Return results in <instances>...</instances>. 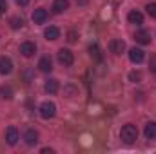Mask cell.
Here are the masks:
<instances>
[{"label":"cell","mask_w":156,"mask_h":154,"mask_svg":"<svg viewBox=\"0 0 156 154\" xmlns=\"http://www.w3.org/2000/svg\"><path fill=\"white\" fill-rule=\"evenodd\" d=\"M149 69H151L153 73H156V54H153L151 60H149Z\"/></svg>","instance_id":"obj_22"},{"label":"cell","mask_w":156,"mask_h":154,"mask_svg":"<svg viewBox=\"0 0 156 154\" xmlns=\"http://www.w3.org/2000/svg\"><path fill=\"white\" fill-rule=\"evenodd\" d=\"M9 24H11V27H13V29H18V27H22V26H24L22 18H18V16H13V18L9 20Z\"/></svg>","instance_id":"obj_19"},{"label":"cell","mask_w":156,"mask_h":154,"mask_svg":"<svg viewBox=\"0 0 156 154\" xmlns=\"http://www.w3.org/2000/svg\"><path fill=\"white\" fill-rule=\"evenodd\" d=\"M5 9H7L5 0H0V15H4V13H5Z\"/></svg>","instance_id":"obj_23"},{"label":"cell","mask_w":156,"mask_h":154,"mask_svg":"<svg viewBox=\"0 0 156 154\" xmlns=\"http://www.w3.org/2000/svg\"><path fill=\"white\" fill-rule=\"evenodd\" d=\"M75 40H76L75 38V33H69V42H75Z\"/></svg>","instance_id":"obj_27"},{"label":"cell","mask_w":156,"mask_h":154,"mask_svg":"<svg viewBox=\"0 0 156 154\" xmlns=\"http://www.w3.org/2000/svg\"><path fill=\"white\" fill-rule=\"evenodd\" d=\"M16 4H18V5H27L29 0H16Z\"/></svg>","instance_id":"obj_25"},{"label":"cell","mask_w":156,"mask_h":154,"mask_svg":"<svg viewBox=\"0 0 156 154\" xmlns=\"http://www.w3.org/2000/svg\"><path fill=\"white\" fill-rule=\"evenodd\" d=\"M0 94H2V98H7V100H9V98H13V96H11L13 93H11V89H9V87H2V89H0Z\"/></svg>","instance_id":"obj_21"},{"label":"cell","mask_w":156,"mask_h":154,"mask_svg":"<svg viewBox=\"0 0 156 154\" xmlns=\"http://www.w3.org/2000/svg\"><path fill=\"white\" fill-rule=\"evenodd\" d=\"M69 7V0H55L53 2V11L55 13H64Z\"/></svg>","instance_id":"obj_15"},{"label":"cell","mask_w":156,"mask_h":154,"mask_svg":"<svg viewBox=\"0 0 156 154\" xmlns=\"http://www.w3.org/2000/svg\"><path fill=\"white\" fill-rule=\"evenodd\" d=\"M120 138H122V142H123V143L131 145V143H133V142H136V138H138V129H136L134 125L127 123V125H123V127H122Z\"/></svg>","instance_id":"obj_1"},{"label":"cell","mask_w":156,"mask_h":154,"mask_svg":"<svg viewBox=\"0 0 156 154\" xmlns=\"http://www.w3.org/2000/svg\"><path fill=\"white\" fill-rule=\"evenodd\" d=\"M55 151L53 149H42V154H53Z\"/></svg>","instance_id":"obj_26"},{"label":"cell","mask_w":156,"mask_h":154,"mask_svg":"<svg viewBox=\"0 0 156 154\" xmlns=\"http://www.w3.org/2000/svg\"><path fill=\"white\" fill-rule=\"evenodd\" d=\"M13 69V62L7 56H0V75H9Z\"/></svg>","instance_id":"obj_10"},{"label":"cell","mask_w":156,"mask_h":154,"mask_svg":"<svg viewBox=\"0 0 156 154\" xmlns=\"http://www.w3.org/2000/svg\"><path fill=\"white\" fill-rule=\"evenodd\" d=\"M129 78L134 82V80H140V78H142V75H140V73H131V75H129Z\"/></svg>","instance_id":"obj_24"},{"label":"cell","mask_w":156,"mask_h":154,"mask_svg":"<svg viewBox=\"0 0 156 154\" xmlns=\"http://www.w3.org/2000/svg\"><path fill=\"white\" fill-rule=\"evenodd\" d=\"M40 116L44 118V120H49V118H53V116L56 114V105L53 103V102H44L42 105H40Z\"/></svg>","instance_id":"obj_2"},{"label":"cell","mask_w":156,"mask_h":154,"mask_svg":"<svg viewBox=\"0 0 156 154\" xmlns=\"http://www.w3.org/2000/svg\"><path fill=\"white\" fill-rule=\"evenodd\" d=\"M24 142H26L27 145H35V143L38 142V132H37L35 129H27V131L24 132Z\"/></svg>","instance_id":"obj_9"},{"label":"cell","mask_w":156,"mask_h":154,"mask_svg":"<svg viewBox=\"0 0 156 154\" xmlns=\"http://www.w3.org/2000/svg\"><path fill=\"white\" fill-rule=\"evenodd\" d=\"M73 60H75V56H73V53L69 51V49H60L58 51V62L62 64V65H71L73 64Z\"/></svg>","instance_id":"obj_3"},{"label":"cell","mask_w":156,"mask_h":154,"mask_svg":"<svg viewBox=\"0 0 156 154\" xmlns=\"http://www.w3.org/2000/svg\"><path fill=\"white\" fill-rule=\"evenodd\" d=\"M144 134H145V138H147V140H156V123H154V121H149V123L145 125Z\"/></svg>","instance_id":"obj_13"},{"label":"cell","mask_w":156,"mask_h":154,"mask_svg":"<svg viewBox=\"0 0 156 154\" xmlns=\"http://www.w3.org/2000/svg\"><path fill=\"white\" fill-rule=\"evenodd\" d=\"M129 60H131L133 64H142V62H144V51L138 49V47H133V49L129 51Z\"/></svg>","instance_id":"obj_8"},{"label":"cell","mask_w":156,"mask_h":154,"mask_svg":"<svg viewBox=\"0 0 156 154\" xmlns=\"http://www.w3.org/2000/svg\"><path fill=\"white\" fill-rule=\"evenodd\" d=\"M127 20H129L131 24H134V26H142V24H144V15H142L140 11H131V13L127 15Z\"/></svg>","instance_id":"obj_12"},{"label":"cell","mask_w":156,"mask_h":154,"mask_svg":"<svg viewBox=\"0 0 156 154\" xmlns=\"http://www.w3.org/2000/svg\"><path fill=\"white\" fill-rule=\"evenodd\" d=\"M89 56H91L93 60H100V58H102L100 47H98L96 44H91V45H89Z\"/></svg>","instance_id":"obj_18"},{"label":"cell","mask_w":156,"mask_h":154,"mask_svg":"<svg viewBox=\"0 0 156 154\" xmlns=\"http://www.w3.org/2000/svg\"><path fill=\"white\" fill-rule=\"evenodd\" d=\"M20 53H22L26 58H29V56H33V54L37 53V45H35L33 42H24V44L20 45Z\"/></svg>","instance_id":"obj_4"},{"label":"cell","mask_w":156,"mask_h":154,"mask_svg":"<svg viewBox=\"0 0 156 154\" xmlns=\"http://www.w3.org/2000/svg\"><path fill=\"white\" fill-rule=\"evenodd\" d=\"M145 9H147V13H149L151 16H154V18H156V2L147 4V7H145Z\"/></svg>","instance_id":"obj_20"},{"label":"cell","mask_w":156,"mask_h":154,"mask_svg":"<svg viewBox=\"0 0 156 154\" xmlns=\"http://www.w3.org/2000/svg\"><path fill=\"white\" fill-rule=\"evenodd\" d=\"M44 37H45L47 40H56L58 37H60V29L55 27V26H49V27L44 31Z\"/></svg>","instance_id":"obj_14"},{"label":"cell","mask_w":156,"mask_h":154,"mask_svg":"<svg viewBox=\"0 0 156 154\" xmlns=\"http://www.w3.org/2000/svg\"><path fill=\"white\" fill-rule=\"evenodd\" d=\"M38 69L42 71V73H51V69H53V62H51L49 56H42V58H40Z\"/></svg>","instance_id":"obj_11"},{"label":"cell","mask_w":156,"mask_h":154,"mask_svg":"<svg viewBox=\"0 0 156 154\" xmlns=\"http://www.w3.org/2000/svg\"><path fill=\"white\" fill-rule=\"evenodd\" d=\"M5 142L9 143V145H16V142H18V131H16V127H7V131H5Z\"/></svg>","instance_id":"obj_5"},{"label":"cell","mask_w":156,"mask_h":154,"mask_svg":"<svg viewBox=\"0 0 156 154\" xmlns=\"http://www.w3.org/2000/svg\"><path fill=\"white\" fill-rule=\"evenodd\" d=\"M134 40H136L138 44L145 45V44H149V42H151V35H149L147 31H138V33L134 35Z\"/></svg>","instance_id":"obj_17"},{"label":"cell","mask_w":156,"mask_h":154,"mask_svg":"<svg viewBox=\"0 0 156 154\" xmlns=\"http://www.w3.org/2000/svg\"><path fill=\"white\" fill-rule=\"evenodd\" d=\"M44 89H45V93L55 94V93L58 91V80H55V78L47 80V82H45V85H44Z\"/></svg>","instance_id":"obj_16"},{"label":"cell","mask_w":156,"mask_h":154,"mask_svg":"<svg viewBox=\"0 0 156 154\" xmlns=\"http://www.w3.org/2000/svg\"><path fill=\"white\" fill-rule=\"evenodd\" d=\"M31 18H33V22H35V24H44V22L47 20V11H45L44 7H38V9H35V11H33Z\"/></svg>","instance_id":"obj_6"},{"label":"cell","mask_w":156,"mask_h":154,"mask_svg":"<svg viewBox=\"0 0 156 154\" xmlns=\"http://www.w3.org/2000/svg\"><path fill=\"white\" fill-rule=\"evenodd\" d=\"M109 49H111V53H115V54H122L123 49H125V44H123V40L115 38V40L109 42Z\"/></svg>","instance_id":"obj_7"}]
</instances>
